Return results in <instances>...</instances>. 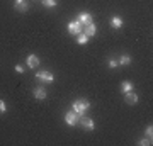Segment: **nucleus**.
Returning <instances> with one entry per match:
<instances>
[{
	"label": "nucleus",
	"instance_id": "obj_1",
	"mask_svg": "<svg viewBox=\"0 0 153 146\" xmlns=\"http://www.w3.org/2000/svg\"><path fill=\"white\" fill-rule=\"evenodd\" d=\"M71 109H73L78 116H83V114L90 109V102H88L87 99H76V100H73V104H71Z\"/></svg>",
	"mask_w": 153,
	"mask_h": 146
},
{
	"label": "nucleus",
	"instance_id": "obj_2",
	"mask_svg": "<svg viewBox=\"0 0 153 146\" xmlns=\"http://www.w3.org/2000/svg\"><path fill=\"white\" fill-rule=\"evenodd\" d=\"M80 117H82V116H78V114H76L75 110L71 109V110H68V112L65 114V122H66L68 126H71V127H73V126H76V124H78V121H80Z\"/></svg>",
	"mask_w": 153,
	"mask_h": 146
},
{
	"label": "nucleus",
	"instance_id": "obj_3",
	"mask_svg": "<svg viewBox=\"0 0 153 146\" xmlns=\"http://www.w3.org/2000/svg\"><path fill=\"white\" fill-rule=\"evenodd\" d=\"M36 78L41 80V82H44V83H51V82H55V75H53L51 71H48V70L38 71V73H36Z\"/></svg>",
	"mask_w": 153,
	"mask_h": 146
},
{
	"label": "nucleus",
	"instance_id": "obj_4",
	"mask_svg": "<svg viewBox=\"0 0 153 146\" xmlns=\"http://www.w3.org/2000/svg\"><path fill=\"white\" fill-rule=\"evenodd\" d=\"M82 29H83V26L76 21V19L75 21H71V22H68V33L73 34V36H78V34L82 33Z\"/></svg>",
	"mask_w": 153,
	"mask_h": 146
},
{
	"label": "nucleus",
	"instance_id": "obj_5",
	"mask_svg": "<svg viewBox=\"0 0 153 146\" xmlns=\"http://www.w3.org/2000/svg\"><path fill=\"white\" fill-rule=\"evenodd\" d=\"M78 124L82 126L85 131H94V129H95V122H94L90 117H83V116H82L80 121H78Z\"/></svg>",
	"mask_w": 153,
	"mask_h": 146
},
{
	"label": "nucleus",
	"instance_id": "obj_6",
	"mask_svg": "<svg viewBox=\"0 0 153 146\" xmlns=\"http://www.w3.org/2000/svg\"><path fill=\"white\" fill-rule=\"evenodd\" d=\"M33 95H34V99H36V100H44V99L48 97V92H46V88H44V87L38 85V87H34Z\"/></svg>",
	"mask_w": 153,
	"mask_h": 146
},
{
	"label": "nucleus",
	"instance_id": "obj_7",
	"mask_svg": "<svg viewBox=\"0 0 153 146\" xmlns=\"http://www.w3.org/2000/svg\"><path fill=\"white\" fill-rule=\"evenodd\" d=\"M14 9H16L17 12H21V14L27 12V10H29L27 0H14Z\"/></svg>",
	"mask_w": 153,
	"mask_h": 146
},
{
	"label": "nucleus",
	"instance_id": "obj_8",
	"mask_svg": "<svg viewBox=\"0 0 153 146\" xmlns=\"http://www.w3.org/2000/svg\"><path fill=\"white\" fill-rule=\"evenodd\" d=\"M76 21L80 22L82 26H87V24L94 22V19H92V14H88V12H80L78 17H76Z\"/></svg>",
	"mask_w": 153,
	"mask_h": 146
},
{
	"label": "nucleus",
	"instance_id": "obj_9",
	"mask_svg": "<svg viewBox=\"0 0 153 146\" xmlns=\"http://www.w3.org/2000/svg\"><path fill=\"white\" fill-rule=\"evenodd\" d=\"M26 65H27V68H38L39 66V58L36 56V54H27Z\"/></svg>",
	"mask_w": 153,
	"mask_h": 146
},
{
	"label": "nucleus",
	"instance_id": "obj_10",
	"mask_svg": "<svg viewBox=\"0 0 153 146\" xmlns=\"http://www.w3.org/2000/svg\"><path fill=\"white\" fill-rule=\"evenodd\" d=\"M82 33L85 34V36H95L97 34V27H95V24L94 22H90V24H87V26H83V29H82Z\"/></svg>",
	"mask_w": 153,
	"mask_h": 146
},
{
	"label": "nucleus",
	"instance_id": "obj_11",
	"mask_svg": "<svg viewBox=\"0 0 153 146\" xmlns=\"http://www.w3.org/2000/svg\"><path fill=\"white\" fill-rule=\"evenodd\" d=\"M124 100H126V104H129V105H134V104H138L140 97H138L134 92H128V93H124Z\"/></svg>",
	"mask_w": 153,
	"mask_h": 146
},
{
	"label": "nucleus",
	"instance_id": "obj_12",
	"mask_svg": "<svg viewBox=\"0 0 153 146\" xmlns=\"http://www.w3.org/2000/svg\"><path fill=\"white\" fill-rule=\"evenodd\" d=\"M133 88H134V85H133V82H123L121 83V92L123 93H128V92H133Z\"/></svg>",
	"mask_w": 153,
	"mask_h": 146
},
{
	"label": "nucleus",
	"instance_id": "obj_13",
	"mask_svg": "<svg viewBox=\"0 0 153 146\" xmlns=\"http://www.w3.org/2000/svg\"><path fill=\"white\" fill-rule=\"evenodd\" d=\"M123 24H124V22H123V19H121L119 16H114L112 19H111V26L114 27V29H121Z\"/></svg>",
	"mask_w": 153,
	"mask_h": 146
},
{
	"label": "nucleus",
	"instance_id": "obj_14",
	"mask_svg": "<svg viewBox=\"0 0 153 146\" xmlns=\"http://www.w3.org/2000/svg\"><path fill=\"white\" fill-rule=\"evenodd\" d=\"M117 61H119V65H131V56L129 54H121Z\"/></svg>",
	"mask_w": 153,
	"mask_h": 146
},
{
	"label": "nucleus",
	"instance_id": "obj_15",
	"mask_svg": "<svg viewBox=\"0 0 153 146\" xmlns=\"http://www.w3.org/2000/svg\"><path fill=\"white\" fill-rule=\"evenodd\" d=\"M76 43L78 44H87L88 43V36H85L83 33H80L78 36H76Z\"/></svg>",
	"mask_w": 153,
	"mask_h": 146
},
{
	"label": "nucleus",
	"instance_id": "obj_16",
	"mask_svg": "<svg viewBox=\"0 0 153 146\" xmlns=\"http://www.w3.org/2000/svg\"><path fill=\"white\" fill-rule=\"evenodd\" d=\"M41 4H43L44 7H48V9H53V7H56L58 0H41Z\"/></svg>",
	"mask_w": 153,
	"mask_h": 146
},
{
	"label": "nucleus",
	"instance_id": "obj_17",
	"mask_svg": "<svg viewBox=\"0 0 153 146\" xmlns=\"http://www.w3.org/2000/svg\"><path fill=\"white\" fill-rule=\"evenodd\" d=\"M7 112V104H5V100H2V99H0V116H2V114H5Z\"/></svg>",
	"mask_w": 153,
	"mask_h": 146
},
{
	"label": "nucleus",
	"instance_id": "obj_18",
	"mask_svg": "<svg viewBox=\"0 0 153 146\" xmlns=\"http://www.w3.org/2000/svg\"><path fill=\"white\" fill-rule=\"evenodd\" d=\"M138 145H141V146L152 145V138H143V139H140V143H138Z\"/></svg>",
	"mask_w": 153,
	"mask_h": 146
},
{
	"label": "nucleus",
	"instance_id": "obj_19",
	"mask_svg": "<svg viewBox=\"0 0 153 146\" xmlns=\"http://www.w3.org/2000/svg\"><path fill=\"white\" fill-rule=\"evenodd\" d=\"M109 66H111V68H117V66H119V61L114 60V58H111V60H109Z\"/></svg>",
	"mask_w": 153,
	"mask_h": 146
},
{
	"label": "nucleus",
	"instance_id": "obj_20",
	"mask_svg": "<svg viewBox=\"0 0 153 146\" xmlns=\"http://www.w3.org/2000/svg\"><path fill=\"white\" fill-rule=\"evenodd\" d=\"M152 134H153V127L148 126L146 129H145V136H146V138H152Z\"/></svg>",
	"mask_w": 153,
	"mask_h": 146
},
{
	"label": "nucleus",
	"instance_id": "obj_21",
	"mask_svg": "<svg viewBox=\"0 0 153 146\" xmlns=\"http://www.w3.org/2000/svg\"><path fill=\"white\" fill-rule=\"evenodd\" d=\"M16 71H17V73H24V71H26V68H24L22 65H16Z\"/></svg>",
	"mask_w": 153,
	"mask_h": 146
}]
</instances>
